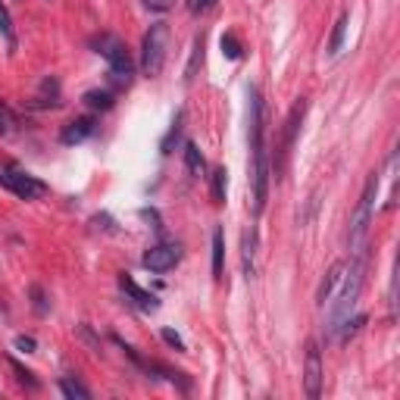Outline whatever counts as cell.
<instances>
[{
	"mask_svg": "<svg viewBox=\"0 0 400 400\" xmlns=\"http://www.w3.org/2000/svg\"><path fill=\"white\" fill-rule=\"evenodd\" d=\"M13 129H16L13 113H10V107H7V103L0 101V135H13Z\"/></svg>",
	"mask_w": 400,
	"mask_h": 400,
	"instance_id": "cell-23",
	"label": "cell"
},
{
	"mask_svg": "<svg viewBox=\"0 0 400 400\" xmlns=\"http://www.w3.org/2000/svg\"><path fill=\"white\" fill-rule=\"evenodd\" d=\"M119 288H123V291L129 294V297H131V304H135L138 310H144V313H154L156 306H160V300H156V297H154V294H150V291H144V288H138L135 282H131V275H125V272H123V275H119Z\"/></svg>",
	"mask_w": 400,
	"mask_h": 400,
	"instance_id": "cell-10",
	"label": "cell"
},
{
	"mask_svg": "<svg viewBox=\"0 0 400 400\" xmlns=\"http://www.w3.org/2000/svg\"><path fill=\"white\" fill-rule=\"evenodd\" d=\"M304 388H306V397H319V394H322V353H319L316 341H310V344H306Z\"/></svg>",
	"mask_w": 400,
	"mask_h": 400,
	"instance_id": "cell-8",
	"label": "cell"
},
{
	"mask_svg": "<svg viewBox=\"0 0 400 400\" xmlns=\"http://www.w3.org/2000/svg\"><path fill=\"white\" fill-rule=\"evenodd\" d=\"M85 107H91V109H109L113 107V94H109V91H101V88H91V91H85Z\"/></svg>",
	"mask_w": 400,
	"mask_h": 400,
	"instance_id": "cell-16",
	"label": "cell"
},
{
	"mask_svg": "<svg viewBox=\"0 0 400 400\" xmlns=\"http://www.w3.org/2000/svg\"><path fill=\"white\" fill-rule=\"evenodd\" d=\"M222 269H225V235L222 229L213 231V275L222 278Z\"/></svg>",
	"mask_w": 400,
	"mask_h": 400,
	"instance_id": "cell-14",
	"label": "cell"
},
{
	"mask_svg": "<svg viewBox=\"0 0 400 400\" xmlns=\"http://www.w3.org/2000/svg\"><path fill=\"white\" fill-rule=\"evenodd\" d=\"M253 260H257V229L251 225V229L244 231V238H241V269H244L247 278L257 272V263H253Z\"/></svg>",
	"mask_w": 400,
	"mask_h": 400,
	"instance_id": "cell-11",
	"label": "cell"
},
{
	"mask_svg": "<svg viewBox=\"0 0 400 400\" xmlns=\"http://www.w3.org/2000/svg\"><path fill=\"white\" fill-rule=\"evenodd\" d=\"M304 113H306V101H297L291 109V116H288V123H285V141H282V150H278V160H275V178H282V172H285L288 154H291V147H294V138H297V129H300V123H304Z\"/></svg>",
	"mask_w": 400,
	"mask_h": 400,
	"instance_id": "cell-6",
	"label": "cell"
},
{
	"mask_svg": "<svg viewBox=\"0 0 400 400\" xmlns=\"http://www.w3.org/2000/svg\"><path fill=\"white\" fill-rule=\"evenodd\" d=\"M344 266H347V263H335L332 269L326 272V278H322V285H319V294H316V300H319L322 306H326L328 300H332L335 288L341 285V278H344Z\"/></svg>",
	"mask_w": 400,
	"mask_h": 400,
	"instance_id": "cell-12",
	"label": "cell"
},
{
	"mask_svg": "<svg viewBox=\"0 0 400 400\" xmlns=\"http://www.w3.org/2000/svg\"><path fill=\"white\" fill-rule=\"evenodd\" d=\"M60 391L66 394L69 400H88L91 391L82 385V381H75V379H60Z\"/></svg>",
	"mask_w": 400,
	"mask_h": 400,
	"instance_id": "cell-19",
	"label": "cell"
},
{
	"mask_svg": "<svg viewBox=\"0 0 400 400\" xmlns=\"http://www.w3.org/2000/svg\"><path fill=\"white\" fill-rule=\"evenodd\" d=\"M375 194H379V172H372V176L366 178V185H363V194H359V204H357V210H353V216H350V231H347V238H350V247H353V251H363L366 231H369V225H372Z\"/></svg>",
	"mask_w": 400,
	"mask_h": 400,
	"instance_id": "cell-2",
	"label": "cell"
},
{
	"mask_svg": "<svg viewBox=\"0 0 400 400\" xmlns=\"http://www.w3.org/2000/svg\"><path fill=\"white\" fill-rule=\"evenodd\" d=\"M341 294L332 304V328H338V322L344 316H350L353 304L359 297V288H363V251H357V257L350 260V266H344V278H341Z\"/></svg>",
	"mask_w": 400,
	"mask_h": 400,
	"instance_id": "cell-4",
	"label": "cell"
},
{
	"mask_svg": "<svg viewBox=\"0 0 400 400\" xmlns=\"http://www.w3.org/2000/svg\"><path fill=\"white\" fill-rule=\"evenodd\" d=\"M182 119H185V113H176L169 135L163 138V154H172V141H178V135H182Z\"/></svg>",
	"mask_w": 400,
	"mask_h": 400,
	"instance_id": "cell-22",
	"label": "cell"
},
{
	"mask_svg": "<svg viewBox=\"0 0 400 400\" xmlns=\"http://www.w3.org/2000/svg\"><path fill=\"white\" fill-rule=\"evenodd\" d=\"M163 341H166L169 347H176V350H182V353H185V341L178 338V335L172 332V328H163Z\"/></svg>",
	"mask_w": 400,
	"mask_h": 400,
	"instance_id": "cell-27",
	"label": "cell"
},
{
	"mask_svg": "<svg viewBox=\"0 0 400 400\" xmlns=\"http://www.w3.org/2000/svg\"><path fill=\"white\" fill-rule=\"evenodd\" d=\"M166 50H169V25L166 22H154L141 41V72L150 75V78L163 72Z\"/></svg>",
	"mask_w": 400,
	"mask_h": 400,
	"instance_id": "cell-3",
	"label": "cell"
},
{
	"mask_svg": "<svg viewBox=\"0 0 400 400\" xmlns=\"http://www.w3.org/2000/svg\"><path fill=\"white\" fill-rule=\"evenodd\" d=\"M213 200L216 204H225V191H229V172H225V166H219V169H213Z\"/></svg>",
	"mask_w": 400,
	"mask_h": 400,
	"instance_id": "cell-18",
	"label": "cell"
},
{
	"mask_svg": "<svg viewBox=\"0 0 400 400\" xmlns=\"http://www.w3.org/2000/svg\"><path fill=\"white\" fill-rule=\"evenodd\" d=\"M94 129H97V119H94V116H78V119H72V123L63 125L60 141L69 144V147H72V144H82L85 138L94 135Z\"/></svg>",
	"mask_w": 400,
	"mask_h": 400,
	"instance_id": "cell-9",
	"label": "cell"
},
{
	"mask_svg": "<svg viewBox=\"0 0 400 400\" xmlns=\"http://www.w3.org/2000/svg\"><path fill=\"white\" fill-rule=\"evenodd\" d=\"M213 3H216V0H188V10L197 16V13H207Z\"/></svg>",
	"mask_w": 400,
	"mask_h": 400,
	"instance_id": "cell-29",
	"label": "cell"
},
{
	"mask_svg": "<svg viewBox=\"0 0 400 400\" xmlns=\"http://www.w3.org/2000/svg\"><path fill=\"white\" fill-rule=\"evenodd\" d=\"M222 54L229 56V60H241V54H244V48H241V41H238L235 34H222Z\"/></svg>",
	"mask_w": 400,
	"mask_h": 400,
	"instance_id": "cell-21",
	"label": "cell"
},
{
	"mask_svg": "<svg viewBox=\"0 0 400 400\" xmlns=\"http://www.w3.org/2000/svg\"><path fill=\"white\" fill-rule=\"evenodd\" d=\"M28 291H32V300H34V310H38V313H48V294H44L41 291V285H32V288H28Z\"/></svg>",
	"mask_w": 400,
	"mask_h": 400,
	"instance_id": "cell-25",
	"label": "cell"
},
{
	"mask_svg": "<svg viewBox=\"0 0 400 400\" xmlns=\"http://www.w3.org/2000/svg\"><path fill=\"white\" fill-rule=\"evenodd\" d=\"M347 25H350V16H341L335 22V32H332V41H328V56H338L341 48H344V38H347Z\"/></svg>",
	"mask_w": 400,
	"mask_h": 400,
	"instance_id": "cell-15",
	"label": "cell"
},
{
	"mask_svg": "<svg viewBox=\"0 0 400 400\" xmlns=\"http://www.w3.org/2000/svg\"><path fill=\"white\" fill-rule=\"evenodd\" d=\"M10 366H13L16 379H19V381H22V385H25V388H32V391H34V388L41 385V381L34 379V375H32V372H28V369H22V366H19V363H16V359H10Z\"/></svg>",
	"mask_w": 400,
	"mask_h": 400,
	"instance_id": "cell-24",
	"label": "cell"
},
{
	"mask_svg": "<svg viewBox=\"0 0 400 400\" xmlns=\"http://www.w3.org/2000/svg\"><path fill=\"white\" fill-rule=\"evenodd\" d=\"M178 260H182V247L166 241V244L150 247V251L144 253L141 263H144V269H150V272H169L172 266H178Z\"/></svg>",
	"mask_w": 400,
	"mask_h": 400,
	"instance_id": "cell-7",
	"label": "cell"
},
{
	"mask_svg": "<svg viewBox=\"0 0 400 400\" xmlns=\"http://www.w3.org/2000/svg\"><path fill=\"white\" fill-rule=\"evenodd\" d=\"M16 350L32 353L34 350V338H25V335H19V338H16Z\"/></svg>",
	"mask_w": 400,
	"mask_h": 400,
	"instance_id": "cell-30",
	"label": "cell"
},
{
	"mask_svg": "<svg viewBox=\"0 0 400 400\" xmlns=\"http://www.w3.org/2000/svg\"><path fill=\"white\" fill-rule=\"evenodd\" d=\"M172 3H176V0H144V7L154 10V13H166Z\"/></svg>",
	"mask_w": 400,
	"mask_h": 400,
	"instance_id": "cell-28",
	"label": "cell"
},
{
	"mask_svg": "<svg viewBox=\"0 0 400 400\" xmlns=\"http://www.w3.org/2000/svg\"><path fill=\"white\" fill-rule=\"evenodd\" d=\"M185 166H188V172L194 178H204L207 176V160H204V154H200V147H197L194 141L185 144Z\"/></svg>",
	"mask_w": 400,
	"mask_h": 400,
	"instance_id": "cell-13",
	"label": "cell"
},
{
	"mask_svg": "<svg viewBox=\"0 0 400 400\" xmlns=\"http://www.w3.org/2000/svg\"><path fill=\"white\" fill-rule=\"evenodd\" d=\"M0 34L7 38L10 48H16V34H13V19H10V10L3 7V0H0Z\"/></svg>",
	"mask_w": 400,
	"mask_h": 400,
	"instance_id": "cell-20",
	"label": "cell"
},
{
	"mask_svg": "<svg viewBox=\"0 0 400 400\" xmlns=\"http://www.w3.org/2000/svg\"><path fill=\"white\" fill-rule=\"evenodd\" d=\"M94 48H97V54L109 63V72H107L109 85H113V88H129L131 78H135V63H131L125 44L119 41L116 34H101V38H94Z\"/></svg>",
	"mask_w": 400,
	"mask_h": 400,
	"instance_id": "cell-1",
	"label": "cell"
},
{
	"mask_svg": "<svg viewBox=\"0 0 400 400\" xmlns=\"http://www.w3.org/2000/svg\"><path fill=\"white\" fill-rule=\"evenodd\" d=\"M200 48H204V38H197V41H194V54H191V63H188V72H185V78H194L197 60H200Z\"/></svg>",
	"mask_w": 400,
	"mask_h": 400,
	"instance_id": "cell-26",
	"label": "cell"
},
{
	"mask_svg": "<svg viewBox=\"0 0 400 400\" xmlns=\"http://www.w3.org/2000/svg\"><path fill=\"white\" fill-rule=\"evenodd\" d=\"M0 188L13 191L19 200H38V197L48 194V185L38 182L34 176H25V172L13 169V166L10 169H0Z\"/></svg>",
	"mask_w": 400,
	"mask_h": 400,
	"instance_id": "cell-5",
	"label": "cell"
},
{
	"mask_svg": "<svg viewBox=\"0 0 400 400\" xmlns=\"http://www.w3.org/2000/svg\"><path fill=\"white\" fill-rule=\"evenodd\" d=\"M363 326H366V313H357L353 319H350V316H344V319L338 322V328H341V341H350L353 335H357Z\"/></svg>",
	"mask_w": 400,
	"mask_h": 400,
	"instance_id": "cell-17",
	"label": "cell"
}]
</instances>
